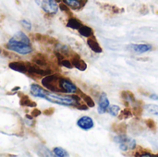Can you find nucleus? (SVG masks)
Returning a JSON list of instances; mask_svg holds the SVG:
<instances>
[{
    "label": "nucleus",
    "mask_w": 158,
    "mask_h": 157,
    "mask_svg": "<svg viewBox=\"0 0 158 157\" xmlns=\"http://www.w3.org/2000/svg\"><path fill=\"white\" fill-rule=\"evenodd\" d=\"M31 95L39 98H44L48 102L66 105V106H74L80 110H88V105L82 102L80 95L72 94V95H61L56 93H52L44 89H43L38 84H31Z\"/></svg>",
    "instance_id": "obj_1"
},
{
    "label": "nucleus",
    "mask_w": 158,
    "mask_h": 157,
    "mask_svg": "<svg viewBox=\"0 0 158 157\" xmlns=\"http://www.w3.org/2000/svg\"><path fill=\"white\" fill-rule=\"evenodd\" d=\"M6 47L19 55H28L32 52L29 37L22 31H19L9 39Z\"/></svg>",
    "instance_id": "obj_2"
},
{
    "label": "nucleus",
    "mask_w": 158,
    "mask_h": 157,
    "mask_svg": "<svg viewBox=\"0 0 158 157\" xmlns=\"http://www.w3.org/2000/svg\"><path fill=\"white\" fill-rule=\"evenodd\" d=\"M114 142L119 145V149L121 151L127 152L130 150H133L136 148V141L131 137L126 136L125 134H119L114 137Z\"/></svg>",
    "instance_id": "obj_3"
},
{
    "label": "nucleus",
    "mask_w": 158,
    "mask_h": 157,
    "mask_svg": "<svg viewBox=\"0 0 158 157\" xmlns=\"http://www.w3.org/2000/svg\"><path fill=\"white\" fill-rule=\"evenodd\" d=\"M59 78L60 77L57 74H49L43 78L42 84L44 88H46L52 93H62L61 89L58 86Z\"/></svg>",
    "instance_id": "obj_4"
},
{
    "label": "nucleus",
    "mask_w": 158,
    "mask_h": 157,
    "mask_svg": "<svg viewBox=\"0 0 158 157\" xmlns=\"http://www.w3.org/2000/svg\"><path fill=\"white\" fill-rule=\"evenodd\" d=\"M58 86L61 89L62 93H76L79 89L77 86L69 79L67 78H62L60 77L58 80Z\"/></svg>",
    "instance_id": "obj_5"
},
{
    "label": "nucleus",
    "mask_w": 158,
    "mask_h": 157,
    "mask_svg": "<svg viewBox=\"0 0 158 157\" xmlns=\"http://www.w3.org/2000/svg\"><path fill=\"white\" fill-rule=\"evenodd\" d=\"M77 126L80 129L87 131V130H92L94 127V119L92 118L87 117V116H83L77 120Z\"/></svg>",
    "instance_id": "obj_6"
},
{
    "label": "nucleus",
    "mask_w": 158,
    "mask_h": 157,
    "mask_svg": "<svg viewBox=\"0 0 158 157\" xmlns=\"http://www.w3.org/2000/svg\"><path fill=\"white\" fill-rule=\"evenodd\" d=\"M56 0H43L42 8L48 14H56L58 10V6Z\"/></svg>",
    "instance_id": "obj_7"
},
{
    "label": "nucleus",
    "mask_w": 158,
    "mask_h": 157,
    "mask_svg": "<svg viewBox=\"0 0 158 157\" xmlns=\"http://www.w3.org/2000/svg\"><path fill=\"white\" fill-rule=\"evenodd\" d=\"M128 48H130V50L134 52V53L143 54V53H147V52L152 51L153 46L149 43H140V44L131 43L128 46Z\"/></svg>",
    "instance_id": "obj_8"
},
{
    "label": "nucleus",
    "mask_w": 158,
    "mask_h": 157,
    "mask_svg": "<svg viewBox=\"0 0 158 157\" xmlns=\"http://www.w3.org/2000/svg\"><path fill=\"white\" fill-rule=\"evenodd\" d=\"M110 105L109 100L105 93H102L99 96V104H98V113L99 114H105L107 112L108 107Z\"/></svg>",
    "instance_id": "obj_9"
},
{
    "label": "nucleus",
    "mask_w": 158,
    "mask_h": 157,
    "mask_svg": "<svg viewBox=\"0 0 158 157\" xmlns=\"http://www.w3.org/2000/svg\"><path fill=\"white\" fill-rule=\"evenodd\" d=\"M121 97L124 100V104L127 105V107H129L130 105H136L139 102V101L136 100V98L133 95V93L131 92H130V91H123L121 93Z\"/></svg>",
    "instance_id": "obj_10"
},
{
    "label": "nucleus",
    "mask_w": 158,
    "mask_h": 157,
    "mask_svg": "<svg viewBox=\"0 0 158 157\" xmlns=\"http://www.w3.org/2000/svg\"><path fill=\"white\" fill-rule=\"evenodd\" d=\"M8 67L12 70L19 72V73H27V70H28V65L27 63H24V62H19V61L10 62Z\"/></svg>",
    "instance_id": "obj_11"
},
{
    "label": "nucleus",
    "mask_w": 158,
    "mask_h": 157,
    "mask_svg": "<svg viewBox=\"0 0 158 157\" xmlns=\"http://www.w3.org/2000/svg\"><path fill=\"white\" fill-rule=\"evenodd\" d=\"M69 7L74 10L81 9L87 3V0H62Z\"/></svg>",
    "instance_id": "obj_12"
},
{
    "label": "nucleus",
    "mask_w": 158,
    "mask_h": 157,
    "mask_svg": "<svg viewBox=\"0 0 158 157\" xmlns=\"http://www.w3.org/2000/svg\"><path fill=\"white\" fill-rule=\"evenodd\" d=\"M71 63L73 65L74 68H76L77 69L81 70V71H84L87 68V64L84 60H82L79 55H75L74 56H72L71 58Z\"/></svg>",
    "instance_id": "obj_13"
},
{
    "label": "nucleus",
    "mask_w": 158,
    "mask_h": 157,
    "mask_svg": "<svg viewBox=\"0 0 158 157\" xmlns=\"http://www.w3.org/2000/svg\"><path fill=\"white\" fill-rule=\"evenodd\" d=\"M87 44H88V46H89L94 53L99 54V53H102V52H103L102 47L100 46V44L98 43V42L96 41V39H95L94 36L88 38V40H87Z\"/></svg>",
    "instance_id": "obj_14"
},
{
    "label": "nucleus",
    "mask_w": 158,
    "mask_h": 157,
    "mask_svg": "<svg viewBox=\"0 0 158 157\" xmlns=\"http://www.w3.org/2000/svg\"><path fill=\"white\" fill-rule=\"evenodd\" d=\"M32 63L39 66V67H46L47 66V60L46 57L43 54H37L32 57Z\"/></svg>",
    "instance_id": "obj_15"
},
{
    "label": "nucleus",
    "mask_w": 158,
    "mask_h": 157,
    "mask_svg": "<svg viewBox=\"0 0 158 157\" xmlns=\"http://www.w3.org/2000/svg\"><path fill=\"white\" fill-rule=\"evenodd\" d=\"M81 26H82L81 21L79 20L78 19H76V18L69 19L68 23H67V27L70 28V29H73V30H79Z\"/></svg>",
    "instance_id": "obj_16"
},
{
    "label": "nucleus",
    "mask_w": 158,
    "mask_h": 157,
    "mask_svg": "<svg viewBox=\"0 0 158 157\" xmlns=\"http://www.w3.org/2000/svg\"><path fill=\"white\" fill-rule=\"evenodd\" d=\"M20 105L22 106H29V107H36V103L31 101L28 95H22L20 98V102H19Z\"/></svg>",
    "instance_id": "obj_17"
},
{
    "label": "nucleus",
    "mask_w": 158,
    "mask_h": 157,
    "mask_svg": "<svg viewBox=\"0 0 158 157\" xmlns=\"http://www.w3.org/2000/svg\"><path fill=\"white\" fill-rule=\"evenodd\" d=\"M78 31H79V33L84 37H91L94 34V31L92 30V28H90L89 26H86V25H82Z\"/></svg>",
    "instance_id": "obj_18"
},
{
    "label": "nucleus",
    "mask_w": 158,
    "mask_h": 157,
    "mask_svg": "<svg viewBox=\"0 0 158 157\" xmlns=\"http://www.w3.org/2000/svg\"><path fill=\"white\" fill-rule=\"evenodd\" d=\"M80 92V96L82 98V100H83V102L88 105V107H94V105H95V104H94V101L93 100V98L91 97V96H89V95H86V94H84L82 92H81V91H79Z\"/></svg>",
    "instance_id": "obj_19"
},
{
    "label": "nucleus",
    "mask_w": 158,
    "mask_h": 157,
    "mask_svg": "<svg viewBox=\"0 0 158 157\" xmlns=\"http://www.w3.org/2000/svg\"><path fill=\"white\" fill-rule=\"evenodd\" d=\"M37 152L40 155L42 156H53L54 154L51 153L50 150H48L44 145H40L38 148H37Z\"/></svg>",
    "instance_id": "obj_20"
},
{
    "label": "nucleus",
    "mask_w": 158,
    "mask_h": 157,
    "mask_svg": "<svg viewBox=\"0 0 158 157\" xmlns=\"http://www.w3.org/2000/svg\"><path fill=\"white\" fill-rule=\"evenodd\" d=\"M133 115L132 111L129 108V107H126L125 109L121 110L120 113H119V119H127V118H131Z\"/></svg>",
    "instance_id": "obj_21"
},
{
    "label": "nucleus",
    "mask_w": 158,
    "mask_h": 157,
    "mask_svg": "<svg viewBox=\"0 0 158 157\" xmlns=\"http://www.w3.org/2000/svg\"><path fill=\"white\" fill-rule=\"evenodd\" d=\"M53 154H54V155L58 157H67L69 155V153L65 149H63L61 147H56V148H54L53 149Z\"/></svg>",
    "instance_id": "obj_22"
},
{
    "label": "nucleus",
    "mask_w": 158,
    "mask_h": 157,
    "mask_svg": "<svg viewBox=\"0 0 158 157\" xmlns=\"http://www.w3.org/2000/svg\"><path fill=\"white\" fill-rule=\"evenodd\" d=\"M144 109L148 112V113H150L151 115H155V116H158V105H151V104H149V105H144Z\"/></svg>",
    "instance_id": "obj_23"
},
{
    "label": "nucleus",
    "mask_w": 158,
    "mask_h": 157,
    "mask_svg": "<svg viewBox=\"0 0 158 157\" xmlns=\"http://www.w3.org/2000/svg\"><path fill=\"white\" fill-rule=\"evenodd\" d=\"M107 112H108L111 116L117 117V116H118L119 113H120V107H119L118 105H109Z\"/></svg>",
    "instance_id": "obj_24"
},
{
    "label": "nucleus",
    "mask_w": 158,
    "mask_h": 157,
    "mask_svg": "<svg viewBox=\"0 0 158 157\" xmlns=\"http://www.w3.org/2000/svg\"><path fill=\"white\" fill-rule=\"evenodd\" d=\"M114 130L118 134H125L127 130V125L125 123H119L118 125H116L114 127Z\"/></svg>",
    "instance_id": "obj_25"
},
{
    "label": "nucleus",
    "mask_w": 158,
    "mask_h": 157,
    "mask_svg": "<svg viewBox=\"0 0 158 157\" xmlns=\"http://www.w3.org/2000/svg\"><path fill=\"white\" fill-rule=\"evenodd\" d=\"M145 124L148 127V129H150L151 130H153V131H156V128H157L156 127V123L153 119H151V118L145 119Z\"/></svg>",
    "instance_id": "obj_26"
},
{
    "label": "nucleus",
    "mask_w": 158,
    "mask_h": 157,
    "mask_svg": "<svg viewBox=\"0 0 158 157\" xmlns=\"http://www.w3.org/2000/svg\"><path fill=\"white\" fill-rule=\"evenodd\" d=\"M58 64L61 65L62 67L67 68H73V65H72L71 61H70V60H68V59H65V58L62 59L61 61H59Z\"/></svg>",
    "instance_id": "obj_27"
},
{
    "label": "nucleus",
    "mask_w": 158,
    "mask_h": 157,
    "mask_svg": "<svg viewBox=\"0 0 158 157\" xmlns=\"http://www.w3.org/2000/svg\"><path fill=\"white\" fill-rule=\"evenodd\" d=\"M20 23H21V25H22L26 30L31 31V23L29 20H27V19H21V20H20Z\"/></svg>",
    "instance_id": "obj_28"
},
{
    "label": "nucleus",
    "mask_w": 158,
    "mask_h": 157,
    "mask_svg": "<svg viewBox=\"0 0 158 157\" xmlns=\"http://www.w3.org/2000/svg\"><path fill=\"white\" fill-rule=\"evenodd\" d=\"M134 155H135V156H152L153 155H152L150 152H145V151H143V152H137Z\"/></svg>",
    "instance_id": "obj_29"
},
{
    "label": "nucleus",
    "mask_w": 158,
    "mask_h": 157,
    "mask_svg": "<svg viewBox=\"0 0 158 157\" xmlns=\"http://www.w3.org/2000/svg\"><path fill=\"white\" fill-rule=\"evenodd\" d=\"M58 7L62 10V11H64V12H67V13H70V11H69V7L65 4V3H63V4H60L59 6H58Z\"/></svg>",
    "instance_id": "obj_30"
},
{
    "label": "nucleus",
    "mask_w": 158,
    "mask_h": 157,
    "mask_svg": "<svg viewBox=\"0 0 158 157\" xmlns=\"http://www.w3.org/2000/svg\"><path fill=\"white\" fill-rule=\"evenodd\" d=\"M42 114V112L39 110V109H37V108H34L33 110H32V112H31V116L33 117V118H36V117H39L40 115Z\"/></svg>",
    "instance_id": "obj_31"
},
{
    "label": "nucleus",
    "mask_w": 158,
    "mask_h": 157,
    "mask_svg": "<svg viewBox=\"0 0 158 157\" xmlns=\"http://www.w3.org/2000/svg\"><path fill=\"white\" fill-rule=\"evenodd\" d=\"M53 113H54V109H51V108H49V109H47V110L44 111V115H46V116H51Z\"/></svg>",
    "instance_id": "obj_32"
},
{
    "label": "nucleus",
    "mask_w": 158,
    "mask_h": 157,
    "mask_svg": "<svg viewBox=\"0 0 158 157\" xmlns=\"http://www.w3.org/2000/svg\"><path fill=\"white\" fill-rule=\"evenodd\" d=\"M150 98L153 99V100H158V95L156 93H152V94L150 95Z\"/></svg>",
    "instance_id": "obj_33"
},
{
    "label": "nucleus",
    "mask_w": 158,
    "mask_h": 157,
    "mask_svg": "<svg viewBox=\"0 0 158 157\" xmlns=\"http://www.w3.org/2000/svg\"><path fill=\"white\" fill-rule=\"evenodd\" d=\"M0 53H1V50H0Z\"/></svg>",
    "instance_id": "obj_34"
}]
</instances>
